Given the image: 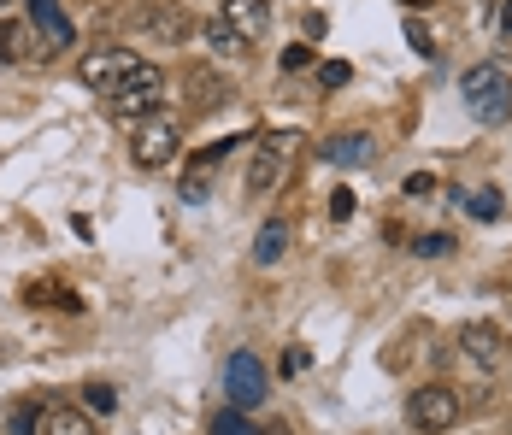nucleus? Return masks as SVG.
<instances>
[{
	"label": "nucleus",
	"instance_id": "obj_5",
	"mask_svg": "<svg viewBox=\"0 0 512 435\" xmlns=\"http://www.w3.org/2000/svg\"><path fill=\"white\" fill-rule=\"evenodd\" d=\"M224 388H230V406L236 412H248L265 400V365H259L254 353H230V365H224Z\"/></svg>",
	"mask_w": 512,
	"mask_h": 435
},
{
	"label": "nucleus",
	"instance_id": "obj_6",
	"mask_svg": "<svg viewBox=\"0 0 512 435\" xmlns=\"http://www.w3.org/2000/svg\"><path fill=\"white\" fill-rule=\"evenodd\" d=\"M136 65H142L136 53H124V48H101V53H89V59H83V83H89V89H101V95H118V83H124V77H130Z\"/></svg>",
	"mask_w": 512,
	"mask_h": 435
},
{
	"label": "nucleus",
	"instance_id": "obj_8",
	"mask_svg": "<svg viewBox=\"0 0 512 435\" xmlns=\"http://www.w3.org/2000/svg\"><path fill=\"white\" fill-rule=\"evenodd\" d=\"M30 30H36L42 59H48V53H65L71 42H77V30H71L65 12H59V0H30Z\"/></svg>",
	"mask_w": 512,
	"mask_h": 435
},
{
	"label": "nucleus",
	"instance_id": "obj_26",
	"mask_svg": "<svg viewBox=\"0 0 512 435\" xmlns=\"http://www.w3.org/2000/svg\"><path fill=\"white\" fill-rule=\"evenodd\" d=\"M407 42L418 53H430V30H424V24H418V18H407Z\"/></svg>",
	"mask_w": 512,
	"mask_h": 435
},
{
	"label": "nucleus",
	"instance_id": "obj_2",
	"mask_svg": "<svg viewBox=\"0 0 512 435\" xmlns=\"http://www.w3.org/2000/svg\"><path fill=\"white\" fill-rule=\"evenodd\" d=\"M295 147L301 136L295 130H277V136H265L254 147V159H248V194H271L283 177H289V165H295Z\"/></svg>",
	"mask_w": 512,
	"mask_h": 435
},
{
	"label": "nucleus",
	"instance_id": "obj_7",
	"mask_svg": "<svg viewBox=\"0 0 512 435\" xmlns=\"http://www.w3.org/2000/svg\"><path fill=\"white\" fill-rule=\"evenodd\" d=\"M142 24H148V36H154V42H165V48H183V42L201 30V24H195V12H189V6H177V0H159V6H148V18H142Z\"/></svg>",
	"mask_w": 512,
	"mask_h": 435
},
{
	"label": "nucleus",
	"instance_id": "obj_4",
	"mask_svg": "<svg viewBox=\"0 0 512 435\" xmlns=\"http://www.w3.org/2000/svg\"><path fill=\"white\" fill-rule=\"evenodd\" d=\"M159 100H165V71L159 65H136L124 83H118V95H112V106H118V118H154Z\"/></svg>",
	"mask_w": 512,
	"mask_h": 435
},
{
	"label": "nucleus",
	"instance_id": "obj_24",
	"mask_svg": "<svg viewBox=\"0 0 512 435\" xmlns=\"http://www.w3.org/2000/svg\"><path fill=\"white\" fill-rule=\"evenodd\" d=\"M330 218H336V224H342V218H354V194H348V189L330 194Z\"/></svg>",
	"mask_w": 512,
	"mask_h": 435
},
{
	"label": "nucleus",
	"instance_id": "obj_25",
	"mask_svg": "<svg viewBox=\"0 0 512 435\" xmlns=\"http://www.w3.org/2000/svg\"><path fill=\"white\" fill-rule=\"evenodd\" d=\"M448 247H454V236H424V242H418V253H424V259H442Z\"/></svg>",
	"mask_w": 512,
	"mask_h": 435
},
{
	"label": "nucleus",
	"instance_id": "obj_29",
	"mask_svg": "<svg viewBox=\"0 0 512 435\" xmlns=\"http://www.w3.org/2000/svg\"><path fill=\"white\" fill-rule=\"evenodd\" d=\"M501 30H507V36H512V0H507V6H501Z\"/></svg>",
	"mask_w": 512,
	"mask_h": 435
},
{
	"label": "nucleus",
	"instance_id": "obj_21",
	"mask_svg": "<svg viewBox=\"0 0 512 435\" xmlns=\"http://www.w3.org/2000/svg\"><path fill=\"white\" fill-rule=\"evenodd\" d=\"M471 212H477V218H501V194H495V189L471 194Z\"/></svg>",
	"mask_w": 512,
	"mask_h": 435
},
{
	"label": "nucleus",
	"instance_id": "obj_10",
	"mask_svg": "<svg viewBox=\"0 0 512 435\" xmlns=\"http://www.w3.org/2000/svg\"><path fill=\"white\" fill-rule=\"evenodd\" d=\"M460 353L477 365V371H501V359H507V347H501V336H495L489 324H465L460 330Z\"/></svg>",
	"mask_w": 512,
	"mask_h": 435
},
{
	"label": "nucleus",
	"instance_id": "obj_3",
	"mask_svg": "<svg viewBox=\"0 0 512 435\" xmlns=\"http://www.w3.org/2000/svg\"><path fill=\"white\" fill-rule=\"evenodd\" d=\"M407 418H412L418 435H448L454 424H460V394H454L448 383H424L407 400Z\"/></svg>",
	"mask_w": 512,
	"mask_h": 435
},
{
	"label": "nucleus",
	"instance_id": "obj_12",
	"mask_svg": "<svg viewBox=\"0 0 512 435\" xmlns=\"http://www.w3.org/2000/svg\"><path fill=\"white\" fill-rule=\"evenodd\" d=\"M371 153H377V147H371L365 130H354V136H330V142H324V159H330V165H371Z\"/></svg>",
	"mask_w": 512,
	"mask_h": 435
},
{
	"label": "nucleus",
	"instance_id": "obj_23",
	"mask_svg": "<svg viewBox=\"0 0 512 435\" xmlns=\"http://www.w3.org/2000/svg\"><path fill=\"white\" fill-rule=\"evenodd\" d=\"M407 194H412V200H424V194H436V177H430V171H412V177H407Z\"/></svg>",
	"mask_w": 512,
	"mask_h": 435
},
{
	"label": "nucleus",
	"instance_id": "obj_1",
	"mask_svg": "<svg viewBox=\"0 0 512 435\" xmlns=\"http://www.w3.org/2000/svg\"><path fill=\"white\" fill-rule=\"evenodd\" d=\"M460 95H465V106H471L483 124H507L512 77L501 71V65H471V71H465V83H460Z\"/></svg>",
	"mask_w": 512,
	"mask_h": 435
},
{
	"label": "nucleus",
	"instance_id": "obj_19",
	"mask_svg": "<svg viewBox=\"0 0 512 435\" xmlns=\"http://www.w3.org/2000/svg\"><path fill=\"white\" fill-rule=\"evenodd\" d=\"M12 435H42V412L36 406H18L12 412Z\"/></svg>",
	"mask_w": 512,
	"mask_h": 435
},
{
	"label": "nucleus",
	"instance_id": "obj_15",
	"mask_svg": "<svg viewBox=\"0 0 512 435\" xmlns=\"http://www.w3.org/2000/svg\"><path fill=\"white\" fill-rule=\"evenodd\" d=\"M30 53H36V30L18 24V18H6V24H0V59L18 65V59H30Z\"/></svg>",
	"mask_w": 512,
	"mask_h": 435
},
{
	"label": "nucleus",
	"instance_id": "obj_13",
	"mask_svg": "<svg viewBox=\"0 0 512 435\" xmlns=\"http://www.w3.org/2000/svg\"><path fill=\"white\" fill-rule=\"evenodd\" d=\"M206 42H212V53H224V59H242V53L254 48V42H248L224 12H218V18H206Z\"/></svg>",
	"mask_w": 512,
	"mask_h": 435
},
{
	"label": "nucleus",
	"instance_id": "obj_11",
	"mask_svg": "<svg viewBox=\"0 0 512 435\" xmlns=\"http://www.w3.org/2000/svg\"><path fill=\"white\" fill-rule=\"evenodd\" d=\"M224 18H230L248 42H259V36L271 30V6H265V0H224Z\"/></svg>",
	"mask_w": 512,
	"mask_h": 435
},
{
	"label": "nucleus",
	"instance_id": "obj_27",
	"mask_svg": "<svg viewBox=\"0 0 512 435\" xmlns=\"http://www.w3.org/2000/svg\"><path fill=\"white\" fill-rule=\"evenodd\" d=\"M89 406H95V412H112L118 400H112V388H89Z\"/></svg>",
	"mask_w": 512,
	"mask_h": 435
},
{
	"label": "nucleus",
	"instance_id": "obj_18",
	"mask_svg": "<svg viewBox=\"0 0 512 435\" xmlns=\"http://www.w3.org/2000/svg\"><path fill=\"white\" fill-rule=\"evenodd\" d=\"M189 95H195V112H212V106H224V83L212 71H195L189 77Z\"/></svg>",
	"mask_w": 512,
	"mask_h": 435
},
{
	"label": "nucleus",
	"instance_id": "obj_16",
	"mask_svg": "<svg viewBox=\"0 0 512 435\" xmlns=\"http://www.w3.org/2000/svg\"><path fill=\"white\" fill-rule=\"evenodd\" d=\"M218 153H230V147H206L201 159L189 165V177H183V200H206V189H212V165H218Z\"/></svg>",
	"mask_w": 512,
	"mask_h": 435
},
{
	"label": "nucleus",
	"instance_id": "obj_20",
	"mask_svg": "<svg viewBox=\"0 0 512 435\" xmlns=\"http://www.w3.org/2000/svg\"><path fill=\"white\" fill-rule=\"evenodd\" d=\"M212 435H254V430H248V418H242V412L230 406V412H218V424H212Z\"/></svg>",
	"mask_w": 512,
	"mask_h": 435
},
{
	"label": "nucleus",
	"instance_id": "obj_28",
	"mask_svg": "<svg viewBox=\"0 0 512 435\" xmlns=\"http://www.w3.org/2000/svg\"><path fill=\"white\" fill-rule=\"evenodd\" d=\"M348 83V65H324V89H342Z\"/></svg>",
	"mask_w": 512,
	"mask_h": 435
},
{
	"label": "nucleus",
	"instance_id": "obj_9",
	"mask_svg": "<svg viewBox=\"0 0 512 435\" xmlns=\"http://www.w3.org/2000/svg\"><path fill=\"white\" fill-rule=\"evenodd\" d=\"M183 147V130L171 124V118H148L142 130H136V165H148V171H159L171 153Z\"/></svg>",
	"mask_w": 512,
	"mask_h": 435
},
{
	"label": "nucleus",
	"instance_id": "obj_17",
	"mask_svg": "<svg viewBox=\"0 0 512 435\" xmlns=\"http://www.w3.org/2000/svg\"><path fill=\"white\" fill-rule=\"evenodd\" d=\"M283 247H289V224H277V218H271V224H259V236H254V259H259V265H277V259H283Z\"/></svg>",
	"mask_w": 512,
	"mask_h": 435
},
{
	"label": "nucleus",
	"instance_id": "obj_22",
	"mask_svg": "<svg viewBox=\"0 0 512 435\" xmlns=\"http://www.w3.org/2000/svg\"><path fill=\"white\" fill-rule=\"evenodd\" d=\"M307 65H312V48H307V42H295V48L283 53V71H307Z\"/></svg>",
	"mask_w": 512,
	"mask_h": 435
},
{
	"label": "nucleus",
	"instance_id": "obj_14",
	"mask_svg": "<svg viewBox=\"0 0 512 435\" xmlns=\"http://www.w3.org/2000/svg\"><path fill=\"white\" fill-rule=\"evenodd\" d=\"M42 435H101L89 424V412H77V406H48L42 412Z\"/></svg>",
	"mask_w": 512,
	"mask_h": 435
}]
</instances>
